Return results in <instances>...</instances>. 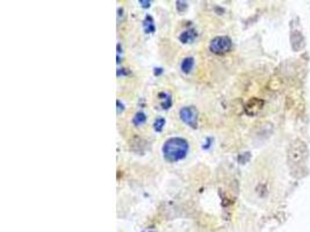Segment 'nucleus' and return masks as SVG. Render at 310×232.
<instances>
[{
	"mask_svg": "<svg viewBox=\"0 0 310 232\" xmlns=\"http://www.w3.org/2000/svg\"><path fill=\"white\" fill-rule=\"evenodd\" d=\"M309 149L302 139L296 138L288 144L287 164L290 173L295 179H302L308 173Z\"/></svg>",
	"mask_w": 310,
	"mask_h": 232,
	"instance_id": "obj_1",
	"label": "nucleus"
},
{
	"mask_svg": "<svg viewBox=\"0 0 310 232\" xmlns=\"http://www.w3.org/2000/svg\"><path fill=\"white\" fill-rule=\"evenodd\" d=\"M187 152H189V143L186 139L180 137L170 138L163 145L164 158L170 163H177L184 159Z\"/></svg>",
	"mask_w": 310,
	"mask_h": 232,
	"instance_id": "obj_2",
	"label": "nucleus"
},
{
	"mask_svg": "<svg viewBox=\"0 0 310 232\" xmlns=\"http://www.w3.org/2000/svg\"><path fill=\"white\" fill-rule=\"evenodd\" d=\"M231 48H233V42L228 36H217L209 45V49L213 54L216 55H223L225 52H229Z\"/></svg>",
	"mask_w": 310,
	"mask_h": 232,
	"instance_id": "obj_3",
	"label": "nucleus"
},
{
	"mask_svg": "<svg viewBox=\"0 0 310 232\" xmlns=\"http://www.w3.org/2000/svg\"><path fill=\"white\" fill-rule=\"evenodd\" d=\"M179 115L185 124L190 125L191 128H196V125H198V111L195 107L189 106L181 108Z\"/></svg>",
	"mask_w": 310,
	"mask_h": 232,
	"instance_id": "obj_4",
	"label": "nucleus"
},
{
	"mask_svg": "<svg viewBox=\"0 0 310 232\" xmlns=\"http://www.w3.org/2000/svg\"><path fill=\"white\" fill-rule=\"evenodd\" d=\"M290 40H291L292 49H293L295 52L302 50L305 46V41L302 32H301L298 27H295L294 25H292Z\"/></svg>",
	"mask_w": 310,
	"mask_h": 232,
	"instance_id": "obj_5",
	"label": "nucleus"
},
{
	"mask_svg": "<svg viewBox=\"0 0 310 232\" xmlns=\"http://www.w3.org/2000/svg\"><path fill=\"white\" fill-rule=\"evenodd\" d=\"M263 107H264V100L258 99V98H252L245 103V106H244V111H245L246 115H249V116H256L257 114L260 113Z\"/></svg>",
	"mask_w": 310,
	"mask_h": 232,
	"instance_id": "obj_6",
	"label": "nucleus"
},
{
	"mask_svg": "<svg viewBox=\"0 0 310 232\" xmlns=\"http://www.w3.org/2000/svg\"><path fill=\"white\" fill-rule=\"evenodd\" d=\"M196 36H198V34H196L195 29H187L185 32H182L180 34V36H179V40H180L181 43H193L195 41Z\"/></svg>",
	"mask_w": 310,
	"mask_h": 232,
	"instance_id": "obj_7",
	"label": "nucleus"
},
{
	"mask_svg": "<svg viewBox=\"0 0 310 232\" xmlns=\"http://www.w3.org/2000/svg\"><path fill=\"white\" fill-rule=\"evenodd\" d=\"M143 29L147 34H152L155 33L156 30V26H155V21L152 19L151 15H147L146 19L143 21Z\"/></svg>",
	"mask_w": 310,
	"mask_h": 232,
	"instance_id": "obj_8",
	"label": "nucleus"
},
{
	"mask_svg": "<svg viewBox=\"0 0 310 232\" xmlns=\"http://www.w3.org/2000/svg\"><path fill=\"white\" fill-rule=\"evenodd\" d=\"M159 100L161 101V108L163 109H169L171 108L172 106V98L171 95H170L169 93H165V92H163V93H159Z\"/></svg>",
	"mask_w": 310,
	"mask_h": 232,
	"instance_id": "obj_9",
	"label": "nucleus"
},
{
	"mask_svg": "<svg viewBox=\"0 0 310 232\" xmlns=\"http://www.w3.org/2000/svg\"><path fill=\"white\" fill-rule=\"evenodd\" d=\"M194 68V58L193 57H186L181 63V70L184 73H190Z\"/></svg>",
	"mask_w": 310,
	"mask_h": 232,
	"instance_id": "obj_10",
	"label": "nucleus"
},
{
	"mask_svg": "<svg viewBox=\"0 0 310 232\" xmlns=\"http://www.w3.org/2000/svg\"><path fill=\"white\" fill-rule=\"evenodd\" d=\"M146 121H147L146 114L142 113V112H138V113H136V115L134 116L133 123L136 126H138V125H142V124L146 123Z\"/></svg>",
	"mask_w": 310,
	"mask_h": 232,
	"instance_id": "obj_11",
	"label": "nucleus"
},
{
	"mask_svg": "<svg viewBox=\"0 0 310 232\" xmlns=\"http://www.w3.org/2000/svg\"><path fill=\"white\" fill-rule=\"evenodd\" d=\"M164 125H165V119H163V117H158V119L155 121L154 128H155L156 131H158V133H159V131L163 130Z\"/></svg>",
	"mask_w": 310,
	"mask_h": 232,
	"instance_id": "obj_12",
	"label": "nucleus"
},
{
	"mask_svg": "<svg viewBox=\"0 0 310 232\" xmlns=\"http://www.w3.org/2000/svg\"><path fill=\"white\" fill-rule=\"evenodd\" d=\"M250 158H251L250 152H245V153H242V155L238 157V161L241 164H245V163H247L249 159H250Z\"/></svg>",
	"mask_w": 310,
	"mask_h": 232,
	"instance_id": "obj_13",
	"label": "nucleus"
},
{
	"mask_svg": "<svg viewBox=\"0 0 310 232\" xmlns=\"http://www.w3.org/2000/svg\"><path fill=\"white\" fill-rule=\"evenodd\" d=\"M176 5H177V10L179 12H184L187 8V3L185 2H177Z\"/></svg>",
	"mask_w": 310,
	"mask_h": 232,
	"instance_id": "obj_14",
	"label": "nucleus"
},
{
	"mask_svg": "<svg viewBox=\"0 0 310 232\" xmlns=\"http://www.w3.org/2000/svg\"><path fill=\"white\" fill-rule=\"evenodd\" d=\"M130 72L127 71V69H119L117 70V77L120 76H128Z\"/></svg>",
	"mask_w": 310,
	"mask_h": 232,
	"instance_id": "obj_15",
	"label": "nucleus"
},
{
	"mask_svg": "<svg viewBox=\"0 0 310 232\" xmlns=\"http://www.w3.org/2000/svg\"><path fill=\"white\" fill-rule=\"evenodd\" d=\"M139 4H141L144 8L150 7V2H148V0H139Z\"/></svg>",
	"mask_w": 310,
	"mask_h": 232,
	"instance_id": "obj_16",
	"label": "nucleus"
},
{
	"mask_svg": "<svg viewBox=\"0 0 310 232\" xmlns=\"http://www.w3.org/2000/svg\"><path fill=\"white\" fill-rule=\"evenodd\" d=\"M212 143H213V138H211V137L207 138V143H206V145H203V149H204V150H207V149L211 147Z\"/></svg>",
	"mask_w": 310,
	"mask_h": 232,
	"instance_id": "obj_17",
	"label": "nucleus"
},
{
	"mask_svg": "<svg viewBox=\"0 0 310 232\" xmlns=\"http://www.w3.org/2000/svg\"><path fill=\"white\" fill-rule=\"evenodd\" d=\"M116 103H117V114H120V112H122V111H123V109H125V108H123V104H122V103L119 101V100H117V102H116Z\"/></svg>",
	"mask_w": 310,
	"mask_h": 232,
	"instance_id": "obj_18",
	"label": "nucleus"
},
{
	"mask_svg": "<svg viewBox=\"0 0 310 232\" xmlns=\"http://www.w3.org/2000/svg\"><path fill=\"white\" fill-rule=\"evenodd\" d=\"M155 70H156V71H155L156 76H157V74H160L161 72H163V70H161V69H155Z\"/></svg>",
	"mask_w": 310,
	"mask_h": 232,
	"instance_id": "obj_19",
	"label": "nucleus"
}]
</instances>
